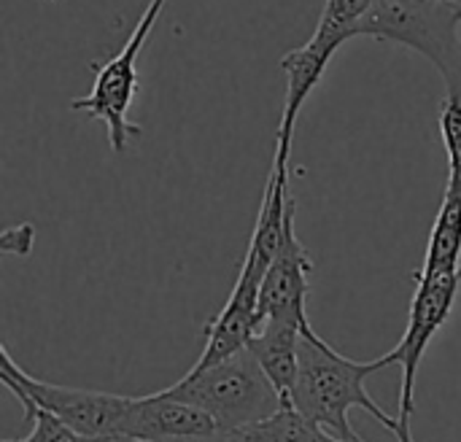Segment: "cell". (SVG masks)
<instances>
[{
  "label": "cell",
  "mask_w": 461,
  "mask_h": 442,
  "mask_svg": "<svg viewBox=\"0 0 461 442\" xmlns=\"http://www.w3.org/2000/svg\"><path fill=\"white\" fill-rule=\"evenodd\" d=\"M378 370H384L381 359L354 362L338 354L324 338L316 335V329L303 332L300 375H297L289 408H294L300 416H305L311 424H316L335 440H362L348 421V413L354 408L370 413L384 429L392 432L397 427V419H389L384 408L375 405L365 389V381Z\"/></svg>",
  "instance_id": "1"
},
{
  "label": "cell",
  "mask_w": 461,
  "mask_h": 442,
  "mask_svg": "<svg viewBox=\"0 0 461 442\" xmlns=\"http://www.w3.org/2000/svg\"><path fill=\"white\" fill-rule=\"evenodd\" d=\"M165 392L211 416L221 432L262 424L286 408L249 348L205 370H189Z\"/></svg>",
  "instance_id": "2"
},
{
  "label": "cell",
  "mask_w": 461,
  "mask_h": 442,
  "mask_svg": "<svg viewBox=\"0 0 461 442\" xmlns=\"http://www.w3.org/2000/svg\"><path fill=\"white\" fill-rule=\"evenodd\" d=\"M359 35L421 51L443 73L446 95H461V11L454 3L375 0L359 24Z\"/></svg>",
  "instance_id": "3"
},
{
  "label": "cell",
  "mask_w": 461,
  "mask_h": 442,
  "mask_svg": "<svg viewBox=\"0 0 461 442\" xmlns=\"http://www.w3.org/2000/svg\"><path fill=\"white\" fill-rule=\"evenodd\" d=\"M0 381L22 405H35V408L57 416L62 424H68L73 432H78L81 437H89V440L119 437L122 424L132 405V397L38 381V378L27 375L11 359L5 346L0 348Z\"/></svg>",
  "instance_id": "4"
},
{
  "label": "cell",
  "mask_w": 461,
  "mask_h": 442,
  "mask_svg": "<svg viewBox=\"0 0 461 442\" xmlns=\"http://www.w3.org/2000/svg\"><path fill=\"white\" fill-rule=\"evenodd\" d=\"M165 0H151L140 16V22L135 24L132 35L127 38V43L122 46V51L116 57H111L103 65H95V84L92 92L84 97L70 100L73 111H84L92 119L105 122L108 127V143L116 154H122L132 138L140 135V127L130 122V105L135 100V89H138V54L146 43V38L151 35V27L162 11Z\"/></svg>",
  "instance_id": "5"
},
{
  "label": "cell",
  "mask_w": 461,
  "mask_h": 442,
  "mask_svg": "<svg viewBox=\"0 0 461 442\" xmlns=\"http://www.w3.org/2000/svg\"><path fill=\"white\" fill-rule=\"evenodd\" d=\"M416 278V294L411 302V316L402 340L394 351L381 356L384 367H400L402 370V386H400V424H411V416L416 410V375L424 362V354L432 343V338L446 327V321L454 313L456 297L461 289V270L446 275H413Z\"/></svg>",
  "instance_id": "6"
},
{
  "label": "cell",
  "mask_w": 461,
  "mask_h": 442,
  "mask_svg": "<svg viewBox=\"0 0 461 442\" xmlns=\"http://www.w3.org/2000/svg\"><path fill=\"white\" fill-rule=\"evenodd\" d=\"M297 203L292 205L289 216H286V230H284V240L265 273L262 281V292H259V319L265 321H284V324H294L303 332H311V321L305 313V300L311 292V254L303 246V240L297 238Z\"/></svg>",
  "instance_id": "7"
},
{
  "label": "cell",
  "mask_w": 461,
  "mask_h": 442,
  "mask_svg": "<svg viewBox=\"0 0 461 442\" xmlns=\"http://www.w3.org/2000/svg\"><path fill=\"white\" fill-rule=\"evenodd\" d=\"M216 435H221V429L211 416L167 392H157L149 397H132L119 437L135 442H203Z\"/></svg>",
  "instance_id": "8"
},
{
  "label": "cell",
  "mask_w": 461,
  "mask_h": 442,
  "mask_svg": "<svg viewBox=\"0 0 461 442\" xmlns=\"http://www.w3.org/2000/svg\"><path fill=\"white\" fill-rule=\"evenodd\" d=\"M262 281L265 278L259 273H254L249 265L240 262V273L232 286V294L227 297L224 308L205 324V346L192 370H205V367L219 365L221 359L249 348L251 338L262 327V319H259Z\"/></svg>",
  "instance_id": "9"
},
{
  "label": "cell",
  "mask_w": 461,
  "mask_h": 442,
  "mask_svg": "<svg viewBox=\"0 0 461 442\" xmlns=\"http://www.w3.org/2000/svg\"><path fill=\"white\" fill-rule=\"evenodd\" d=\"M332 54H335L332 46H324V43H319V41L311 38L305 46L289 51L281 59V70L286 73V100H284V111H281L278 149H276V154H281V157H289L292 154V138H294L297 116H300L308 95L321 81V76H324Z\"/></svg>",
  "instance_id": "10"
},
{
  "label": "cell",
  "mask_w": 461,
  "mask_h": 442,
  "mask_svg": "<svg viewBox=\"0 0 461 442\" xmlns=\"http://www.w3.org/2000/svg\"><path fill=\"white\" fill-rule=\"evenodd\" d=\"M300 338L303 329L284 321H265L249 343L251 356L270 378L284 405L289 408L297 375H300Z\"/></svg>",
  "instance_id": "11"
},
{
  "label": "cell",
  "mask_w": 461,
  "mask_h": 442,
  "mask_svg": "<svg viewBox=\"0 0 461 442\" xmlns=\"http://www.w3.org/2000/svg\"><path fill=\"white\" fill-rule=\"evenodd\" d=\"M456 270H461V186L448 181L419 275H446Z\"/></svg>",
  "instance_id": "12"
},
{
  "label": "cell",
  "mask_w": 461,
  "mask_h": 442,
  "mask_svg": "<svg viewBox=\"0 0 461 442\" xmlns=\"http://www.w3.org/2000/svg\"><path fill=\"white\" fill-rule=\"evenodd\" d=\"M375 0H324V11L319 19V27L313 32V41L340 49L343 41L359 35V24L373 11Z\"/></svg>",
  "instance_id": "13"
},
{
  "label": "cell",
  "mask_w": 461,
  "mask_h": 442,
  "mask_svg": "<svg viewBox=\"0 0 461 442\" xmlns=\"http://www.w3.org/2000/svg\"><path fill=\"white\" fill-rule=\"evenodd\" d=\"M254 429L262 442H335V437H330L324 429L311 424L294 408H281L267 421L254 424Z\"/></svg>",
  "instance_id": "14"
},
{
  "label": "cell",
  "mask_w": 461,
  "mask_h": 442,
  "mask_svg": "<svg viewBox=\"0 0 461 442\" xmlns=\"http://www.w3.org/2000/svg\"><path fill=\"white\" fill-rule=\"evenodd\" d=\"M24 408V416L27 421L32 424L30 435L22 437V440H8V442H100L89 440V437H81L78 432H73L68 424H62L57 416L35 408V405H22Z\"/></svg>",
  "instance_id": "15"
},
{
  "label": "cell",
  "mask_w": 461,
  "mask_h": 442,
  "mask_svg": "<svg viewBox=\"0 0 461 442\" xmlns=\"http://www.w3.org/2000/svg\"><path fill=\"white\" fill-rule=\"evenodd\" d=\"M30 246H32V227L30 224L11 227L0 238V248L5 254H30Z\"/></svg>",
  "instance_id": "16"
},
{
  "label": "cell",
  "mask_w": 461,
  "mask_h": 442,
  "mask_svg": "<svg viewBox=\"0 0 461 442\" xmlns=\"http://www.w3.org/2000/svg\"><path fill=\"white\" fill-rule=\"evenodd\" d=\"M392 435L397 437V442H413V435H411V424H400V421H397V427L392 429Z\"/></svg>",
  "instance_id": "17"
},
{
  "label": "cell",
  "mask_w": 461,
  "mask_h": 442,
  "mask_svg": "<svg viewBox=\"0 0 461 442\" xmlns=\"http://www.w3.org/2000/svg\"><path fill=\"white\" fill-rule=\"evenodd\" d=\"M213 440V437H211ZM211 440H203V442H211ZM113 442H135V440H124V437H113Z\"/></svg>",
  "instance_id": "18"
},
{
  "label": "cell",
  "mask_w": 461,
  "mask_h": 442,
  "mask_svg": "<svg viewBox=\"0 0 461 442\" xmlns=\"http://www.w3.org/2000/svg\"><path fill=\"white\" fill-rule=\"evenodd\" d=\"M451 3H454V5H456V8L461 11V0H451Z\"/></svg>",
  "instance_id": "19"
},
{
  "label": "cell",
  "mask_w": 461,
  "mask_h": 442,
  "mask_svg": "<svg viewBox=\"0 0 461 442\" xmlns=\"http://www.w3.org/2000/svg\"><path fill=\"white\" fill-rule=\"evenodd\" d=\"M432 3H451V0H432Z\"/></svg>",
  "instance_id": "20"
},
{
  "label": "cell",
  "mask_w": 461,
  "mask_h": 442,
  "mask_svg": "<svg viewBox=\"0 0 461 442\" xmlns=\"http://www.w3.org/2000/svg\"><path fill=\"white\" fill-rule=\"evenodd\" d=\"M100 442H113V437H105V440H100Z\"/></svg>",
  "instance_id": "21"
},
{
  "label": "cell",
  "mask_w": 461,
  "mask_h": 442,
  "mask_svg": "<svg viewBox=\"0 0 461 442\" xmlns=\"http://www.w3.org/2000/svg\"><path fill=\"white\" fill-rule=\"evenodd\" d=\"M335 442H343V440H335ZM354 442H362V440H354Z\"/></svg>",
  "instance_id": "22"
}]
</instances>
